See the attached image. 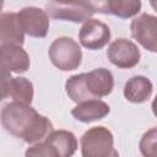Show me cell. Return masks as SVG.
I'll list each match as a JSON object with an SVG mask.
<instances>
[{"instance_id":"6da1fadb","label":"cell","mask_w":157,"mask_h":157,"mask_svg":"<svg viewBox=\"0 0 157 157\" xmlns=\"http://www.w3.org/2000/svg\"><path fill=\"white\" fill-rule=\"evenodd\" d=\"M0 120L9 134L27 144L42 141L53 130V124L47 117L39 114L31 104L16 101L4 105Z\"/></svg>"},{"instance_id":"7a4b0ae2","label":"cell","mask_w":157,"mask_h":157,"mask_svg":"<svg viewBox=\"0 0 157 157\" xmlns=\"http://www.w3.org/2000/svg\"><path fill=\"white\" fill-rule=\"evenodd\" d=\"M77 150V139L69 130H52L42 141L36 142L25 152L26 156L70 157Z\"/></svg>"},{"instance_id":"3957f363","label":"cell","mask_w":157,"mask_h":157,"mask_svg":"<svg viewBox=\"0 0 157 157\" xmlns=\"http://www.w3.org/2000/svg\"><path fill=\"white\" fill-rule=\"evenodd\" d=\"M81 155L83 157H117L114 136L112 131L102 125L88 129L80 139Z\"/></svg>"},{"instance_id":"277c9868","label":"cell","mask_w":157,"mask_h":157,"mask_svg":"<svg viewBox=\"0 0 157 157\" xmlns=\"http://www.w3.org/2000/svg\"><path fill=\"white\" fill-rule=\"evenodd\" d=\"M52 64L61 71H72L81 65L82 49L76 40L70 37L56 38L48 49Z\"/></svg>"},{"instance_id":"5b68a950","label":"cell","mask_w":157,"mask_h":157,"mask_svg":"<svg viewBox=\"0 0 157 157\" xmlns=\"http://www.w3.org/2000/svg\"><path fill=\"white\" fill-rule=\"evenodd\" d=\"M45 12L54 20L74 23L85 22L94 13L86 0H49L45 4Z\"/></svg>"},{"instance_id":"8992f818","label":"cell","mask_w":157,"mask_h":157,"mask_svg":"<svg viewBox=\"0 0 157 157\" xmlns=\"http://www.w3.org/2000/svg\"><path fill=\"white\" fill-rule=\"evenodd\" d=\"M130 31L134 39H136L146 50L151 53L157 52V17L150 13H141L130 23Z\"/></svg>"},{"instance_id":"52a82bcc","label":"cell","mask_w":157,"mask_h":157,"mask_svg":"<svg viewBox=\"0 0 157 157\" xmlns=\"http://www.w3.org/2000/svg\"><path fill=\"white\" fill-rule=\"evenodd\" d=\"M139 47L126 38H118L107 49L108 60L119 69H131L140 61Z\"/></svg>"},{"instance_id":"ba28073f","label":"cell","mask_w":157,"mask_h":157,"mask_svg":"<svg viewBox=\"0 0 157 157\" xmlns=\"http://www.w3.org/2000/svg\"><path fill=\"white\" fill-rule=\"evenodd\" d=\"M78 40L82 47L90 50H99L110 40V29L108 25L97 20L88 18L83 22L78 32Z\"/></svg>"},{"instance_id":"9c48e42d","label":"cell","mask_w":157,"mask_h":157,"mask_svg":"<svg viewBox=\"0 0 157 157\" xmlns=\"http://www.w3.org/2000/svg\"><path fill=\"white\" fill-rule=\"evenodd\" d=\"M22 31L33 38H44L49 29V16L45 10L27 6L17 12Z\"/></svg>"},{"instance_id":"30bf717a","label":"cell","mask_w":157,"mask_h":157,"mask_svg":"<svg viewBox=\"0 0 157 157\" xmlns=\"http://www.w3.org/2000/svg\"><path fill=\"white\" fill-rule=\"evenodd\" d=\"M0 65L10 72L23 74L28 71L31 60L22 45L6 44L0 47Z\"/></svg>"},{"instance_id":"8fae6325","label":"cell","mask_w":157,"mask_h":157,"mask_svg":"<svg viewBox=\"0 0 157 157\" xmlns=\"http://www.w3.org/2000/svg\"><path fill=\"white\" fill-rule=\"evenodd\" d=\"M25 32L18 21L17 12L0 13V47L6 44L23 45Z\"/></svg>"},{"instance_id":"7c38bea8","label":"cell","mask_w":157,"mask_h":157,"mask_svg":"<svg viewBox=\"0 0 157 157\" xmlns=\"http://www.w3.org/2000/svg\"><path fill=\"white\" fill-rule=\"evenodd\" d=\"M110 112L108 103L101 101L99 98L87 99L77 103V105L71 110V115L81 123H92L105 118Z\"/></svg>"},{"instance_id":"4fadbf2b","label":"cell","mask_w":157,"mask_h":157,"mask_svg":"<svg viewBox=\"0 0 157 157\" xmlns=\"http://www.w3.org/2000/svg\"><path fill=\"white\" fill-rule=\"evenodd\" d=\"M86 85L93 98H102L112 93L114 78L108 69L98 67L86 72Z\"/></svg>"},{"instance_id":"5bb4252c","label":"cell","mask_w":157,"mask_h":157,"mask_svg":"<svg viewBox=\"0 0 157 157\" xmlns=\"http://www.w3.org/2000/svg\"><path fill=\"white\" fill-rule=\"evenodd\" d=\"M153 92L152 82L141 75L132 76L125 82L124 97L131 103H144L150 99Z\"/></svg>"},{"instance_id":"9a60e30c","label":"cell","mask_w":157,"mask_h":157,"mask_svg":"<svg viewBox=\"0 0 157 157\" xmlns=\"http://www.w3.org/2000/svg\"><path fill=\"white\" fill-rule=\"evenodd\" d=\"M65 91L69 98L75 103H80L87 99H94L88 92L86 85V72L70 76L65 82Z\"/></svg>"},{"instance_id":"2e32d148","label":"cell","mask_w":157,"mask_h":157,"mask_svg":"<svg viewBox=\"0 0 157 157\" xmlns=\"http://www.w3.org/2000/svg\"><path fill=\"white\" fill-rule=\"evenodd\" d=\"M33 83L22 76H17V77H12L11 81V90H10V97L16 101V102H21V103H26V104H31L33 101Z\"/></svg>"},{"instance_id":"e0dca14e","label":"cell","mask_w":157,"mask_h":157,"mask_svg":"<svg viewBox=\"0 0 157 157\" xmlns=\"http://www.w3.org/2000/svg\"><path fill=\"white\" fill-rule=\"evenodd\" d=\"M142 7L141 0H113L110 5V15L119 18H130L136 16Z\"/></svg>"},{"instance_id":"ac0fdd59","label":"cell","mask_w":157,"mask_h":157,"mask_svg":"<svg viewBox=\"0 0 157 157\" xmlns=\"http://www.w3.org/2000/svg\"><path fill=\"white\" fill-rule=\"evenodd\" d=\"M156 140H157V129L152 128L146 131L139 144L140 151L145 157H155L156 156Z\"/></svg>"},{"instance_id":"d6986e66","label":"cell","mask_w":157,"mask_h":157,"mask_svg":"<svg viewBox=\"0 0 157 157\" xmlns=\"http://www.w3.org/2000/svg\"><path fill=\"white\" fill-rule=\"evenodd\" d=\"M11 81H12L11 72L0 65V102L10 97Z\"/></svg>"},{"instance_id":"ffe728a7","label":"cell","mask_w":157,"mask_h":157,"mask_svg":"<svg viewBox=\"0 0 157 157\" xmlns=\"http://www.w3.org/2000/svg\"><path fill=\"white\" fill-rule=\"evenodd\" d=\"M94 12L110 15V5L113 0H86Z\"/></svg>"},{"instance_id":"44dd1931","label":"cell","mask_w":157,"mask_h":157,"mask_svg":"<svg viewBox=\"0 0 157 157\" xmlns=\"http://www.w3.org/2000/svg\"><path fill=\"white\" fill-rule=\"evenodd\" d=\"M4 2H5V0H0V11L2 10V6H4Z\"/></svg>"}]
</instances>
